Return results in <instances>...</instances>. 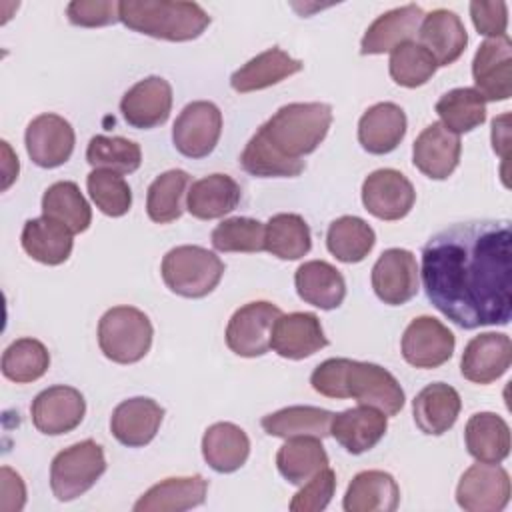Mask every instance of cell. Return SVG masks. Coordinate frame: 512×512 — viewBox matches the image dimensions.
Listing matches in <instances>:
<instances>
[{
	"label": "cell",
	"mask_w": 512,
	"mask_h": 512,
	"mask_svg": "<svg viewBox=\"0 0 512 512\" xmlns=\"http://www.w3.org/2000/svg\"><path fill=\"white\" fill-rule=\"evenodd\" d=\"M472 78L480 96L502 102L512 96V42L506 36L484 40L472 60Z\"/></svg>",
	"instance_id": "15"
},
{
	"label": "cell",
	"mask_w": 512,
	"mask_h": 512,
	"mask_svg": "<svg viewBox=\"0 0 512 512\" xmlns=\"http://www.w3.org/2000/svg\"><path fill=\"white\" fill-rule=\"evenodd\" d=\"M508 114H502L492 120V148L496 154L502 156V160L508 158L510 150V128H508Z\"/></svg>",
	"instance_id": "51"
},
{
	"label": "cell",
	"mask_w": 512,
	"mask_h": 512,
	"mask_svg": "<svg viewBox=\"0 0 512 512\" xmlns=\"http://www.w3.org/2000/svg\"><path fill=\"white\" fill-rule=\"evenodd\" d=\"M264 230L266 224H262L256 218L248 216H234L222 220L212 230V246L218 252H262L264 250Z\"/></svg>",
	"instance_id": "45"
},
{
	"label": "cell",
	"mask_w": 512,
	"mask_h": 512,
	"mask_svg": "<svg viewBox=\"0 0 512 512\" xmlns=\"http://www.w3.org/2000/svg\"><path fill=\"white\" fill-rule=\"evenodd\" d=\"M388 430V416L374 406L358 404L332 416L330 434L350 454L372 450Z\"/></svg>",
	"instance_id": "22"
},
{
	"label": "cell",
	"mask_w": 512,
	"mask_h": 512,
	"mask_svg": "<svg viewBox=\"0 0 512 512\" xmlns=\"http://www.w3.org/2000/svg\"><path fill=\"white\" fill-rule=\"evenodd\" d=\"M462 400L456 388L444 382L424 386L412 400V416L420 432L440 436L448 432L460 414Z\"/></svg>",
	"instance_id": "26"
},
{
	"label": "cell",
	"mask_w": 512,
	"mask_h": 512,
	"mask_svg": "<svg viewBox=\"0 0 512 512\" xmlns=\"http://www.w3.org/2000/svg\"><path fill=\"white\" fill-rule=\"evenodd\" d=\"M42 216L62 222L72 234L88 230L92 222V208L72 180H60L46 188L42 196Z\"/></svg>",
	"instance_id": "38"
},
{
	"label": "cell",
	"mask_w": 512,
	"mask_h": 512,
	"mask_svg": "<svg viewBox=\"0 0 512 512\" xmlns=\"http://www.w3.org/2000/svg\"><path fill=\"white\" fill-rule=\"evenodd\" d=\"M454 334L440 320L432 316L414 318L400 342V350L404 360L422 370H432L446 364L454 354Z\"/></svg>",
	"instance_id": "12"
},
{
	"label": "cell",
	"mask_w": 512,
	"mask_h": 512,
	"mask_svg": "<svg viewBox=\"0 0 512 512\" xmlns=\"http://www.w3.org/2000/svg\"><path fill=\"white\" fill-rule=\"evenodd\" d=\"M202 456L220 474L236 472L250 456V438L232 422H216L202 436Z\"/></svg>",
	"instance_id": "34"
},
{
	"label": "cell",
	"mask_w": 512,
	"mask_h": 512,
	"mask_svg": "<svg viewBox=\"0 0 512 512\" xmlns=\"http://www.w3.org/2000/svg\"><path fill=\"white\" fill-rule=\"evenodd\" d=\"M374 244L376 234L372 226L358 216H340L330 222L326 232L328 252L344 264L362 262L372 252Z\"/></svg>",
	"instance_id": "37"
},
{
	"label": "cell",
	"mask_w": 512,
	"mask_h": 512,
	"mask_svg": "<svg viewBox=\"0 0 512 512\" xmlns=\"http://www.w3.org/2000/svg\"><path fill=\"white\" fill-rule=\"evenodd\" d=\"M70 24L82 28L110 26L120 20V2L112 0H72L66 6Z\"/></svg>",
	"instance_id": "48"
},
{
	"label": "cell",
	"mask_w": 512,
	"mask_h": 512,
	"mask_svg": "<svg viewBox=\"0 0 512 512\" xmlns=\"http://www.w3.org/2000/svg\"><path fill=\"white\" fill-rule=\"evenodd\" d=\"M310 384L320 396L354 398L358 404L374 406L386 416H396L406 400L394 374L374 362L328 358L314 368Z\"/></svg>",
	"instance_id": "3"
},
{
	"label": "cell",
	"mask_w": 512,
	"mask_h": 512,
	"mask_svg": "<svg viewBox=\"0 0 512 512\" xmlns=\"http://www.w3.org/2000/svg\"><path fill=\"white\" fill-rule=\"evenodd\" d=\"M462 152L460 136L440 122L428 124L412 146L414 166L432 180H446L458 166Z\"/></svg>",
	"instance_id": "20"
},
{
	"label": "cell",
	"mask_w": 512,
	"mask_h": 512,
	"mask_svg": "<svg viewBox=\"0 0 512 512\" xmlns=\"http://www.w3.org/2000/svg\"><path fill=\"white\" fill-rule=\"evenodd\" d=\"M414 202L412 182L394 168L374 170L362 182V204L378 220H400L412 210Z\"/></svg>",
	"instance_id": "13"
},
{
	"label": "cell",
	"mask_w": 512,
	"mask_h": 512,
	"mask_svg": "<svg viewBox=\"0 0 512 512\" xmlns=\"http://www.w3.org/2000/svg\"><path fill=\"white\" fill-rule=\"evenodd\" d=\"M312 248V236L300 214L282 212L266 222L264 250L280 260H300Z\"/></svg>",
	"instance_id": "39"
},
{
	"label": "cell",
	"mask_w": 512,
	"mask_h": 512,
	"mask_svg": "<svg viewBox=\"0 0 512 512\" xmlns=\"http://www.w3.org/2000/svg\"><path fill=\"white\" fill-rule=\"evenodd\" d=\"M86 414V400L80 390L66 384H56L42 390L30 406L32 424L38 432L60 436L72 432Z\"/></svg>",
	"instance_id": "16"
},
{
	"label": "cell",
	"mask_w": 512,
	"mask_h": 512,
	"mask_svg": "<svg viewBox=\"0 0 512 512\" xmlns=\"http://www.w3.org/2000/svg\"><path fill=\"white\" fill-rule=\"evenodd\" d=\"M400 504V488L384 470L358 472L344 494L346 512H394Z\"/></svg>",
	"instance_id": "30"
},
{
	"label": "cell",
	"mask_w": 512,
	"mask_h": 512,
	"mask_svg": "<svg viewBox=\"0 0 512 512\" xmlns=\"http://www.w3.org/2000/svg\"><path fill=\"white\" fill-rule=\"evenodd\" d=\"M374 294L388 306H402L418 294L420 270L416 256L406 248L384 250L372 266Z\"/></svg>",
	"instance_id": "11"
},
{
	"label": "cell",
	"mask_w": 512,
	"mask_h": 512,
	"mask_svg": "<svg viewBox=\"0 0 512 512\" xmlns=\"http://www.w3.org/2000/svg\"><path fill=\"white\" fill-rule=\"evenodd\" d=\"M420 44L434 56L438 66L454 64L468 44L466 28L460 16L446 8L424 14L418 28Z\"/></svg>",
	"instance_id": "24"
},
{
	"label": "cell",
	"mask_w": 512,
	"mask_h": 512,
	"mask_svg": "<svg viewBox=\"0 0 512 512\" xmlns=\"http://www.w3.org/2000/svg\"><path fill=\"white\" fill-rule=\"evenodd\" d=\"M472 24L478 34L488 38L506 36L508 28V4L506 2H470Z\"/></svg>",
	"instance_id": "49"
},
{
	"label": "cell",
	"mask_w": 512,
	"mask_h": 512,
	"mask_svg": "<svg viewBox=\"0 0 512 512\" xmlns=\"http://www.w3.org/2000/svg\"><path fill=\"white\" fill-rule=\"evenodd\" d=\"M72 232L58 220L40 216L26 220L22 228V248L24 252L46 266H58L64 264L72 254Z\"/></svg>",
	"instance_id": "29"
},
{
	"label": "cell",
	"mask_w": 512,
	"mask_h": 512,
	"mask_svg": "<svg viewBox=\"0 0 512 512\" xmlns=\"http://www.w3.org/2000/svg\"><path fill=\"white\" fill-rule=\"evenodd\" d=\"M208 480L200 474L166 478L150 486L134 504V512H182L204 504Z\"/></svg>",
	"instance_id": "27"
},
{
	"label": "cell",
	"mask_w": 512,
	"mask_h": 512,
	"mask_svg": "<svg viewBox=\"0 0 512 512\" xmlns=\"http://www.w3.org/2000/svg\"><path fill=\"white\" fill-rule=\"evenodd\" d=\"M328 346V338L316 314H280L272 326L270 348L288 360H304Z\"/></svg>",
	"instance_id": "18"
},
{
	"label": "cell",
	"mask_w": 512,
	"mask_h": 512,
	"mask_svg": "<svg viewBox=\"0 0 512 512\" xmlns=\"http://www.w3.org/2000/svg\"><path fill=\"white\" fill-rule=\"evenodd\" d=\"M150 318L134 306H114L98 322V346L116 364L140 362L152 346Z\"/></svg>",
	"instance_id": "6"
},
{
	"label": "cell",
	"mask_w": 512,
	"mask_h": 512,
	"mask_svg": "<svg viewBox=\"0 0 512 512\" xmlns=\"http://www.w3.org/2000/svg\"><path fill=\"white\" fill-rule=\"evenodd\" d=\"M302 68H304L302 60H296L288 52L274 46L256 54L246 64H242L230 76V86L240 94H248V92L270 88L290 78L292 74L300 72Z\"/></svg>",
	"instance_id": "28"
},
{
	"label": "cell",
	"mask_w": 512,
	"mask_h": 512,
	"mask_svg": "<svg viewBox=\"0 0 512 512\" xmlns=\"http://www.w3.org/2000/svg\"><path fill=\"white\" fill-rule=\"evenodd\" d=\"M48 366V348L36 338H18L2 354V374L16 384H28L42 378Z\"/></svg>",
	"instance_id": "42"
},
{
	"label": "cell",
	"mask_w": 512,
	"mask_h": 512,
	"mask_svg": "<svg viewBox=\"0 0 512 512\" xmlns=\"http://www.w3.org/2000/svg\"><path fill=\"white\" fill-rule=\"evenodd\" d=\"M120 22L134 32L158 40L188 42L208 28L210 16L196 2L124 0L120 2Z\"/></svg>",
	"instance_id": "4"
},
{
	"label": "cell",
	"mask_w": 512,
	"mask_h": 512,
	"mask_svg": "<svg viewBox=\"0 0 512 512\" xmlns=\"http://www.w3.org/2000/svg\"><path fill=\"white\" fill-rule=\"evenodd\" d=\"M86 188L96 208L112 218L124 216L132 206V190L122 174L94 168L86 178Z\"/></svg>",
	"instance_id": "46"
},
{
	"label": "cell",
	"mask_w": 512,
	"mask_h": 512,
	"mask_svg": "<svg viewBox=\"0 0 512 512\" xmlns=\"http://www.w3.org/2000/svg\"><path fill=\"white\" fill-rule=\"evenodd\" d=\"M406 126V114L398 104L378 102L360 116L358 142L366 152L382 156L398 148L404 140Z\"/></svg>",
	"instance_id": "25"
},
{
	"label": "cell",
	"mask_w": 512,
	"mask_h": 512,
	"mask_svg": "<svg viewBox=\"0 0 512 512\" xmlns=\"http://www.w3.org/2000/svg\"><path fill=\"white\" fill-rule=\"evenodd\" d=\"M26 504V486L18 472L10 466L0 470V510L2 512H20Z\"/></svg>",
	"instance_id": "50"
},
{
	"label": "cell",
	"mask_w": 512,
	"mask_h": 512,
	"mask_svg": "<svg viewBox=\"0 0 512 512\" xmlns=\"http://www.w3.org/2000/svg\"><path fill=\"white\" fill-rule=\"evenodd\" d=\"M334 412L318 406H286L262 418V428L268 436L294 438V436H314L326 438L330 434V422Z\"/></svg>",
	"instance_id": "36"
},
{
	"label": "cell",
	"mask_w": 512,
	"mask_h": 512,
	"mask_svg": "<svg viewBox=\"0 0 512 512\" xmlns=\"http://www.w3.org/2000/svg\"><path fill=\"white\" fill-rule=\"evenodd\" d=\"M512 364V340L502 332L474 336L462 352L460 372L474 384H490L504 376Z\"/></svg>",
	"instance_id": "19"
},
{
	"label": "cell",
	"mask_w": 512,
	"mask_h": 512,
	"mask_svg": "<svg viewBox=\"0 0 512 512\" xmlns=\"http://www.w3.org/2000/svg\"><path fill=\"white\" fill-rule=\"evenodd\" d=\"M172 110V86L162 76L136 82L120 100L122 118L138 130L162 126Z\"/></svg>",
	"instance_id": "17"
},
{
	"label": "cell",
	"mask_w": 512,
	"mask_h": 512,
	"mask_svg": "<svg viewBox=\"0 0 512 512\" xmlns=\"http://www.w3.org/2000/svg\"><path fill=\"white\" fill-rule=\"evenodd\" d=\"M242 198L240 184L228 174H210L190 184L186 210L198 220H214L232 212Z\"/></svg>",
	"instance_id": "32"
},
{
	"label": "cell",
	"mask_w": 512,
	"mask_h": 512,
	"mask_svg": "<svg viewBox=\"0 0 512 512\" xmlns=\"http://www.w3.org/2000/svg\"><path fill=\"white\" fill-rule=\"evenodd\" d=\"M276 468L284 480L290 484L302 486L314 474L328 468V454L314 436H294L286 438V442L276 452Z\"/></svg>",
	"instance_id": "35"
},
{
	"label": "cell",
	"mask_w": 512,
	"mask_h": 512,
	"mask_svg": "<svg viewBox=\"0 0 512 512\" xmlns=\"http://www.w3.org/2000/svg\"><path fill=\"white\" fill-rule=\"evenodd\" d=\"M190 184L188 172L174 168L154 178L146 194V214L156 224H168L182 216V198Z\"/></svg>",
	"instance_id": "41"
},
{
	"label": "cell",
	"mask_w": 512,
	"mask_h": 512,
	"mask_svg": "<svg viewBox=\"0 0 512 512\" xmlns=\"http://www.w3.org/2000/svg\"><path fill=\"white\" fill-rule=\"evenodd\" d=\"M224 270V262L214 252L196 244L168 250L160 264V274L168 290L184 298L208 296L220 284Z\"/></svg>",
	"instance_id": "5"
},
{
	"label": "cell",
	"mask_w": 512,
	"mask_h": 512,
	"mask_svg": "<svg viewBox=\"0 0 512 512\" xmlns=\"http://www.w3.org/2000/svg\"><path fill=\"white\" fill-rule=\"evenodd\" d=\"M422 18L424 10L418 4H404L380 14L366 28L360 42V54H384L404 42H412Z\"/></svg>",
	"instance_id": "23"
},
{
	"label": "cell",
	"mask_w": 512,
	"mask_h": 512,
	"mask_svg": "<svg viewBox=\"0 0 512 512\" xmlns=\"http://www.w3.org/2000/svg\"><path fill=\"white\" fill-rule=\"evenodd\" d=\"M434 56L416 42H404L390 52L388 70L392 80L404 88H418L436 74Z\"/></svg>",
	"instance_id": "44"
},
{
	"label": "cell",
	"mask_w": 512,
	"mask_h": 512,
	"mask_svg": "<svg viewBox=\"0 0 512 512\" xmlns=\"http://www.w3.org/2000/svg\"><path fill=\"white\" fill-rule=\"evenodd\" d=\"M330 124V104H286L248 140L240 154V166L256 178H294L304 170L302 158L322 144Z\"/></svg>",
	"instance_id": "2"
},
{
	"label": "cell",
	"mask_w": 512,
	"mask_h": 512,
	"mask_svg": "<svg viewBox=\"0 0 512 512\" xmlns=\"http://www.w3.org/2000/svg\"><path fill=\"white\" fill-rule=\"evenodd\" d=\"M2 152H4V162H2V174H4V180H2V190H8L10 184L18 178V158L14 156L12 148L8 146L6 140H2Z\"/></svg>",
	"instance_id": "52"
},
{
	"label": "cell",
	"mask_w": 512,
	"mask_h": 512,
	"mask_svg": "<svg viewBox=\"0 0 512 512\" xmlns=\"http://www.w3.org/2000/svg\"><path fill=\"white\" fill-rule=\"evenodd\" d=\"M86 162L92 168L112 170L116 174H132L140 168L142 150L128 138L96 134L88 142Z\"/></svg>",
	"instance_id": "43"
},
{
	"label": "cell",
	"mask_w": 512,
	"mask_h": 512,
	"mask_svg": "<svg viewBox=\"0 0 512 512\" xmlns=\"http://www.w3.org/2000/svg\"><path fill=\"white\" fill-rule=\"evenodd\" d=\"M440 124L454 134H466L486 120V100L474 88H454L436 102Z\"/></svg>",
	"instance_id": "40"
},
{
	"label": "cell",
	"mask_w": 512,
	"mask_h": 512,
	"mask_svg": "<svg viewBox=\"0 0 512 512\" xmlns=\"http://www.w3.org/2000/svg\"><path fill=\"white\" fill-rule=\"evenodd\" d=\"M282 310L266 300H256L240 306L228 320L226 346L242 356L256 358L270 350L272 326Z\"/></svg>",
	"instance_id": "9"
},
{
	"label": "cell",
	"mask_w": 512,
	"mask_h": 512,
	"mask_svg": "<svg viewBox=\"0 0 512 512\" xmlns=\"http://www.w3.org/2000/svg\"><path fill=\"white\" fill-rule=\"evenodd\" d=\"M464 442L476 462L500 464L510 454V428L494 412H476L466 422Z\"/></svg>",
	"instance_id": "33"
},
{
	"label": "cell",
	"mask_w": 512,
	"mask_h": 512,
	"mask_svg": "<svg viewBox=\"0 0 512 512\" xmlns=\"http://www.w3.org/2000/svg\"><path fill=\"white\" fill-rule=\"evenodd\" d=\"M294 286L298 296L320 310H334L344 302L346 282L340 270L324 260H308L296 268Z\"/></svg>",
	"instance_id": "31"
},
{
	"label": "cell",
	"mask_w": 512,
	"mask_h": 512,
	"mask_svg": "<svg viewBox=\"0 0 512 512\" xmlns=\"http://www.w3.org/2000/svg\"><path fill=\"white\" fill-rule=\"evenodd\" d=\"M422 288L464 330L512 318L510 220H468L436 232L422 248Z\"/></svg>",
	"instance_id": "1"
},
{
	"label": "cell",
	"mask_w": 512,
	"mask_h": 512,
	"mask_svg": "<svg viewBox=\"0 0 512 512\" xmlns=\"http://www.w3.org/2000/svg\"><path fill=\"white\" fill-rule=\"evenodd\" d=\"M164 420V408L146 396H136L120 402L110 416L112 436L128 446L142 448L150 444Z\"/></svg>",
	"instance_id": "21"
},
{
	"label": "cell",
	"mask_w": 512,
	"mask_h": 512,
	"mask_svg": "<svg viewBox=\"0 0 512 512\" xmlns=\"http://www.w3.org/2000/svg\"><path fill=\"white\" fill-rule=\"evenodd\" d=\"M72 124L52 112L32 118L26 126L24 144L30 160L40 168H58L66 164L74 152Z\"/></svg>",
	"instance_id": "14"
},
{
	"label": "cell",
	"mask_w": 512,
	"mask_h": 512,
	"mask_svg": "<svg viewBox=\"0 0 512 512\" xmlns=\"http://www.w3.org/2000/svg\"><path fill=\"white\" fill-rule=\"evenodd\" d=\"M222 134V112L214 102L194 100L182 108L172 126L174 148L186 158L208 156Z\"/></svg>",
	"instance_id": "8"
},
{
	"label": "cell",
	"mask_w": 512,
	"mask_h": 512,
	"mask_svg": "<svg viewBox=\"0 0 512 512\" xmlns=\"http://www.w3.org/2000/svg\"><path fill=\"white\" fill-rule=\"evenodd\" d=\"M104 472V448L90 438L76 442L58 452L50 464L52 494L60 502H70L88 492Z\"/></svg>",
	"instance_id": "7"
},
{
	"label": "cell",
	"mask_w": 512,
	"mask_h": 512,
	"mask_svg": "<svg viewBox=\"0 0 512 512\" xmlns=\"http://www.w3.org/2000/svg\"><path fill=\"white\" fill-rule=\"evenodd\" d=\"M336 490V474L332 468H324L314 474L290 500L292 512H320L324 510Z\"/></svg>",
	"instance_id": "47"
},
{
	"label": "cell",
	"mask_w": 512,
	"mask_h": 512,
	"mask_svg": "<svg viewBox=\"0 0 512 512\" xmlns=\"http://www.w3.org/2000/svg\"><path fill=\"white\" fill-rule=\"evenodd\" d=\"M456 502L466 512H500L510 502V476L498 464H472L458 480Z\"/></svg>",
	"instance_id": "10"
}]
</instances>
